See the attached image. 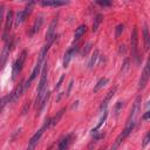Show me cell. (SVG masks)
I'll return each instance as SVG.
<instances>
[{"instance_id": "cell-29", "label": "cell", "mask_w": 150, "mask_h": 150, "mask_svg": "<svg viewBox=\"0 0 150 150\" xmlns=\"http://www.w3.org/2000/svg\"><path fill=\"white\" fill-rule=\"evenodd\" d=\"M90 48H91V43L89 42V43H87V45H86V48L83 49V52H82V55H87V53L90 50Z\"/></svg>"}, {"instance_id": "cell-4", "label": "cell", "mask_w": 150, "mask_h": 150, "mask_svg": "<svg viewBox=\"0 0 150 150\" xmlns=\"http://www.w3.org/2000/svg\"><path fill=\"white\" fill-rule=\"evenodd\" d=\"M12 46H13V40L12 39L11 40L9 39L6 40L5 46H4L2 50H1V54H0V69H2L4 66H5V63L7 62V59L9 56V52H11Z\"/></svg>"}, {"instance_id": "cell-18", "label": "cell", "mask_w": 150, "mask_h": 150, "mask_svg": "<svg viewBox=\"0 0 150 150\" xmlns=\"http://www.w3.org/2000/svg\"><path fill=\"white\" fill-rule=\"evenodd\" d=\"M40 68H41V62H36V64H35V67H34V69H33V71H32V75H30V77L27 80L29 83L38 76V74H39V71H40Z\"/></svg>"}, {"instance_id": "cell-5", "label": "cell", "mask_w": 150, "mask_h": 150, "mask_svg": "<svg viewBox=\"0 0 150 150\" xmlns=\"http://www.w3.org/2000/svg\"><path fill=\"white\" fill-rule=\"evenodd\" d=\"M13 20H14V14H13V11H9L7 13V16H6V23H5V29H4V40H8V34H9V30L12 28V25H13Z\"/></svg>"}, {"instance_id": "cell-19", "label": "cell", "mask_w": 150, "mask_h": 150, "mask_svg": "<svg viewBox=\"0 0 150 150\" xmlns=\"http://www.w3.org/2000/svg\"><path fill=\"white\" fill-rule=\"evenodd\" d=\"M108 81H109V80H108L107 77H102V79H100V80H98V82L96 83V86L94 87V93H97L101 88H103V87L108 83Z\"/></svg>"}, {"instance_id": "cell-17", "label": "cell", "mask_w": 150, "mask_h": 150, "mask_svg": "<svg viewBox=\"0 0 150 150\" xmlns=\"http://www.w3.org/2000/svg\"><path fill=\"white\" fill-rule=\"evenodd\" d=\"M98 55H100L98 50H97V49H95V50H94V53H93V54H91V56H90L89 62H88V68H89V69H91V68L95 66V63H96V61H97V59H98Z\"/></svg>"}, {"instance_id": "cell-15", "label": "cell", "mask_w": 150, "mask_h": 150, "mask_svg": "<svg viewBox=\"0 0 150 150\" xmlns=\"http://www.w3.org/2000/svg\"><path fill=\"white\" fill-rule=\"evenodd\" d=\"M143 39H144V49L148 50L149 46H150V35H149V30H148L146 25H144V27H143Z\"/></svg>"}, {"instance_id": "cell-27", "label": "cell", "mask_w": 150, "mask_h": 150, "mask_svg": "<svg viewBox=\"0 0 150 150\" xmlns=\"http://www.w3.org/2000/svg\"><path fill=\"white\" fill-rule=\"evenodd\" d=\"M122 107H123V102H117V103H116V105H115V115H116V116H118L120 110L122 109Z\"/></svg>"}, {"instance_id": "cell-36", "label": "cell", "mask_w": 150, "mask_h": 150, "mask_svg": "<svg viewBox=\"0 0 150 150\" xmlns=\"http://www.w3.org/2000/svg\"><path fill=\"white\" fill-rule=\"evenodd\" d=\"M124 50H125L124 45H121V46H120V53H121V52H124Z\"/></svg>"}, {"instance_id": "cell-20", "label": "cell", "mask_w": 150, "mask_h": 150, "mask_svg": "<svg viewBox=\"0 0 150 150\" xmlns=\"http://www.w3.org/2000/svg\"><path fill=\"white\" fill-rule=\"evenodd\" d=\"M107 116H108V114H107V111H104V114H103V116L101 117V120H100V122H98V124H97V125H96V127H95V128H94V129L91 130V136H94V135H96V134L98 132L97 130H98V129L101 128V125H102V124L104 123V121H105V118H107Z\"/></svg>"}, {"instance_id": "cell-35", "label": "cell", "mask_w": 150, "mask_h": 150, "mask_svg": "<svg viewBox=\"0 0 150 150\" xmlns=\"http://www.w3.org/2000/svg\"><path fill=\"white\" fill-rule=\"evenodd\" d=\"M63 77H64V75H61V77H60V80H59V82H57V84H56L55 88H59V87L61 86V83H62V81H63Z\"/></svg>"}, {"instance_id": "cell-2", "label": "cell", "mask_w": 150, "mask_h": 150, "mask_svg": "<svg viewBox=\"0 0 150 150\" xmlns=\"http://www.w3.org/2000/svg\"><path fill=\"white\" fill-rule=\"evenodd\" d=\"M26 56H27V52L26 50H22L21 54L19 55V57L16 59V61L14 62L13 64V71H12V79L14 80L19 74L20 71L22 70V67H23V63L26 61Z\"/></svg>"}, {"instance_id": "cell-31", "label": "cell", "mask_w": 150, "mask_h": 150, "mask_svg": "<svg viewBox=\"0 0 150 150\" xmlns=\"http://www.w3.org/2000/svg\"><path fill=\"white\" fill-rule=\"evenodd\" d=\"M4 8H5V6H4V5H1V6H0V26H1V22H2V16H4Z\"/></svg>"}, {"instance_id": "cell-9", "label": "cell", "mask_w": 150, "mask_h": 150, "mask_svg": "<svg viewBox=\"0 0 150 150\" xmlns=\"http://www.w3.org/2000/svg\"><path fill=\"white\" fill-rule=\"evenodd\" d=\"M23 90H25V84H23V82H21L9 95H11V102H14V101H16L21 95H22V93H23Z\"/></svg>"}, {"instance_id": "cell-22", "label": "cell", "mask_w": 150, "mask_h": 150, "mask_svg": "<svg viewBox=\"0 0 150 150\" xmlns=\"http://www.w3.org/2000/svg\"><path fill=\"white\" fill-rule=\"evenodd\" d=\"M33 7H34V2L32 1V2H29V4H27V6L25 7V9H22V12H23V18H25V20L29 16V14L32 13V9H33Z\"/></svg>"}, {"instance_id": "cell-6", "label": "cell", "mask_w": 150, "mask_h": 150, "mask_svg": "<svg viewBox=\"0 0 150 150\" xmlns=\"http://www.w3.org/2000/svg\"><path fill=\"white\" fill-rule=\"evenodd\" d=\"M149 75H150V73H149V63L146 62L145 66H144V69L142 71V75L139 77V81H138V89H143L146 86L148 80H149Z\"/></svg>"}, {"instance_id": "cell-1", "label": "cell", "mask_w": 150, "mask_h": 150, "mask_svg": "<svg viewBox=\"0 0 150 150\" xmlns=\"http://www.w3.org/2000/svg\"><path fill=\"white\" fill-rule=\"evenodd\" d=\"M130 45H131V55L135 59L136 63L139 64L141 60H139V55H138V38H137V28L132 29V34H131V39H130Z\"/></svg>"}, {"instance_id": "cell-26", "label": "cell", "mask_w": 150, "mask_h": 150, "mask_svg": "<svg viewBox=\"0 0 150 150\" xmlns=\"http://www.w3.org/2000/svg\"><path fill=\"white\" fill-rule=\"evenodd\" d=\"M123 29H124V25H122V23L117 25L116 30H115V36H116V39H118V38H120V35L123 33Z\"/></svg>"}, {"instance_id": "cell-10", "label": "cell", "mask_w": 150, "mask_h": 150, "mask_svg": "<svg viewBox=\"0 0 150 150\" xmlns=\"http://www.w3.org/2000/svg\"><path fill=\"white\" fill-rule=\"evenodd\" d=\"M76 47L74 46V47H71V48H69L67 52H66V54H64V57H63V67L66 68V67H68V64H69V62H70V60H71V57L75 55V53H76Z\"/></svg>"}, {"instance_id": "cell-34", "label": "cell", "mask_w": 150, "mask_h": 150, "mask_svg": "<svg viewBox=\"0 0 150 150\" xmlns=\"http://www.w3.org/2000/svg\"><path fill=\"white\" fill-rule=\"evenodd\" d=\"M149 116H150V111H149V110H146V111H145V114L142 116V120H148V118H149Z\"/></svg>"}, {"instance_id": "cell-25", "label": "cell", "mask_w": 150, "mask_h": 150, "mask_svg": "<svg viewBox=\"0 0 150 150\" xmlns=\"http://www.w3.org/2000/svg\"><path fill=\"white\" fill-rule=\"evenodd\" d=\"M23 21H25V18H23V12H22V11H20V12H18V13H16V18H15V26L21 25Z\"/></svg>"}, {"instance_id": "cell-28", "label": "cell", "mask_w": 150, "mask_h": 150, "mask_svg": "<svg viewBox=\"0 0 150 150\" xmlns=\"http://www.w3.org/2000/svg\"><path fill=\"white\" fill-rule=\"evenodd\" d=\"M149 137H150V135H149V132H146L145 136H144V138H143V142H142V146H143V148H145V146L148 145V143H149Z\"/></svg>"}, {"instance_id": "cell-7", "label": "cell", "mask_w": 150, "mask_h": 150, "mask_svg": "<svg viewBox=\"0 0 150 150\" xmlns=\"http://www.w3.org/2000/svg\"><path fill=\"white\" fill-rule=\"evenodd\" d=\"M115 93H116V87L111 88V89L107 93L104 100L102 101V103H101V105H100V110H101V111H103V110L105 111V109H107V107H108V103H109V101L111 100V97L115 95Z\"/></svg>"}, {"instance_id": "cell-24", "label": "cell", "mask_w": 150, "mask_h": 150, "mask_svg": "<svg viewBox=\"0 0 150 150\" xmlns=\"http://www.w3.org/2000/svg\"><path fill=\"white\" fill-rule=\"evenodd\" d=\"M63 111H64V109H61V110L57 112V115H55L53 118H50V124H52V125H55L56 123H59V121H60L61 116L63 115Z\"/></svg>"}, {"instance_id": "cell-3", "label": "cell", "mask_w": 150, "mask_h": 150, "mask_svg": "<svg viewBox=\"0 0 150 150\" xmlns=\"http://www.w3.org/2000/svg\"><path fill=\"white\" fill-rule=\"evenodd\" d=\"M139 109H141V96L138 95L134 101V104H132V108L130 110V115L128 117L127 124H136L135 121H136V117H137V115L139 112Z\"/></svg>"}, {"instance_id": "cell-32", "label": "cell", "mask_w": 150, "mask_h": 150, "mask_svg": "<svg viewBox=\"0 0 150 150\" xmlns=\"http://www.w3.org/2000/svg\"><path fill=\"white\" fill-rule=\"evenodd\" d=\"M97 4L101 5V6H110L111 5L110 1H97Z\"/></svg>"}, {"instance_id": "cell-23", "label": "cell", "mask_w": 150, "mask_h": 150, "mask_svg": "<svg viewBox=\"0 0 150 150\" xmlns=\"http://www.w3.org/2000/svg\"><path fill=\"white\" fill-rule=\"evenodd\" d=\"M9 102H11V95H9V94L0 98V112L2 111V109H4Z\"/></svg>"}, {"instance_id": "cell-16", "label": "cell", "mask_w": 150, "mask_h": 150, "mask_svg": "<svg viewBox=\"0 0 150 150\" xmlns=\"http://www.w3.org/2000/svg\"><path fill=\"white\" fill-rule=\"evenodd\" d=\"M40 5L43 7H59L66 5L64 1H40Z\"/></svg>"}, {"instance_id": "cell-14", "label": "cell", "mask_w": 150, "mask_h": 150, "mask_svg": "<svg viewBox=\"0 0 150 150\" xmlns=\"http://www.w3.org/2000/svg\"><path fill=\"white\" fill-rule=\"evenodd\" d=\"M43 128H41L38 132H35L32 137H30V139H29V144L28 145H34V146H36V144L39 143V141H40V138H41V136H42V134H43Z\"/></svg>"}, {"instance_id": "cell-12", "label": "cell", "mask_w": 150, "mask_h": 150, "mask_svg": "<svg viewBox=\"0 0 150 150\" xmlns=\"http://www.w3.org/2000/svg\"><path fill=\"white\" fill-rule=\"evenodd\" d=\"M42 22H43V19H42V16H38V18L35 19V21H34V23H33L32 28H30L29 35H34L35 33H38V32L40 30V28H41V25H42Z\"/></svg>"}, {"instance_id": "cell-21", "label": "cell", "mask_w": 150, "mask_h": 150, "mask_svg": "<svg viewBox=\"0 0 150 150\" xmlns=\"http://www.w3.org/2000/svg\"><path fill=\"white\" fill-rule=\"evenodd\" d=\"M102 19H103L102 14H97V15L95 16L94 22H93V28H91V30H93V32H96V30L98 29V26H100V23L102 22Z\"/></svg>"}, {"instance_id": "cell-8", "label": "cell", "mask_w": 150, "mask_h": 150, "mask_svg": "<svg viewBox=\"0 0 150 150\" xmlns=\"http://www.w3.org/2000/svg\"><path fill=\"white\" fill-rule=\"evenodd\" d=\"M71 139H73V135L71 134H68L66 135L63 138H61V141L59 142L57 144V150H67L69 144L71 143Z\"/></svg>"}, {"instance_id": "cell-13", "label": "cell", "mask_w": 150, "mask_h": 150, "mask_svg": "<svg viewBox=\"0 0 150 150\" xmlns=\"http://www.w3.org/2000/svg\"><path fill=\"white\" fill-rule=\"evenodd\" d=\"M57 16L56 18H54L53 19V21L50 22V25H49V27H48V30H47V33H46V40L47 39H49V38H52L53 35H55V28H56V25H57Z\"/></svg>"}, {"instance_id": "cell-11", "label": "cell", "mask_w": 150, "mask_h": 150, "mask_svg": "<svg viewBox=\"0 0 150 150\" xmlns=\"http://www.w3.org/2000/svg\"><path fill=\"white\" fill-rule=\"evenodd\" d=\"M86 30H87V26H86V25H80V26L76 28L75 34H74V43H77V42L80 41V39L84 35Z\"/></svg>"}, {"instance_id": "cell-30", "label": "cell", "mask_w": 150, "mask_h": 150, "mask_svg": "<svg viewBox=\"0 0 150 150\" xmlns=\"http://www.w3.org/2000/svg\"><path fill=\"white\" fill-rule=\"evenodd\" d=\"M28 109H29V102H28V101H26V102H25V104H23V108H22V114H26Z\"/></svg>"}, {"instance_id": "cell-33", "label": "cell", "mask_w": 150, "mask_h": 150, "mask_svg": "<svg viewBox=\"0 0 150 150\" xmlns=\"http://www.w3.org/2000/svg\"><path fill=\"white\" fill-rule=\"evenodd\" d=\"M128 64H129V60H125V61H124V64H123V69H122V71H123V70H127V69L129 68Z\"/></svg>"}]
</instances>
